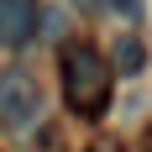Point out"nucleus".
<instances>
[{
	"label": "nucleus",
	"instance_id": "423d86ee",
	"mask_svg": "<svg viewBox=\"0 0 152 152\" xmlns=\"http://www.w3.org/2000/svg\"><path fill=\"white\" fill-rule=\"evenodd\" d=\"M84 152H121L115 142H94V147H84Z\"/></svg>",
	"mask_w": 152,
	"mask_h": 152
},
{
	"label": "nucleus",
	"instance_id": "20e7f679",
	"mask_svg": "<svg viewBox=\"0 0 152 152\" xmlns=\"http://www.w3.org/2000/svg\"><path fill=\"white\" fill-rule=\"evenodd\" d=\"M110 68H115V74H142V68H147V47H142V37H121V42H115V63H110Z\"/></svg>",
	"mask_w": 152,
	"mask_h": 152
},
{
	"label": "nucleus",
	"instance_id": "0eeeda50",
	"mask_svg": "<svg viewBox=\"0 0 152 152\" xmlns=\"http://www.w3.org/2000/svg\"><path fill=\"white\" fill-rule=\"evenodd\" d=\"M142 152H152V126H142Z\"/></svg>",
	"mask_w": 152,
	"mask_h": 152
},
{
	"label": "nucleus",
	"instance_id": "7ed1b4c3",
	"mask_svg": "<svg viewBox=\"0 0 152 152\" xmlns=\"http://www.w3.org/2000/svg\"><path fill=\"white\" fill-rule=\"evenodd\" d=\"M37 21H42L37 0H0V47L5 53L11 47H26L37 37Z\"/></svg>",
	"mask_w": 152,
	"mask_h": 152
},
{
	"label": "nucleus",
	"instance_id": "39448f33",
	"mask_svg": "<svg viewBox=\"0 0 152 152\" xmlns=\"http://www.w3.org/2000/svg\"><path fill=\"white\" fill-rule=\"evenodd\" d=\"M105 5H110L115 16H126V21H137V16H142V0H105Z\"/></svg>",
	"mask_w": 152,
	"mask_h": 152
},
{
	"label": "nucleus",
	"instance_id": "6e6552de",
	"mask_svg": "<svg viewBox=\"0 0 152 152\" xmlns=\"http://www.w3.org/2000/svg\"><path fill=\"white\" fill-rule=\"evenodd\" d=\"M79 5H84V11H94V5H100V0H79Z\"/></svg>",
	"mask_w": 152,
	"mask_h": 152
},
{
	"label": "nucleus",
	"instance_id": "f257e3e1",
	"mask_svg": "<svg viewBox=\"0 0 152 152\" xmlns=\"http://www.w3.org/2000/svg\"><path fill=\"white\" fill-rule=\"evenodd\" d=\"M58 79H63V100H68V110H74L79 121H100V115L110 110L115 68H110V58H105L94 42H74V47H63Z\"/></svg>",
	"mask_w": 152,
	"mask_h": 152
},
{
	"label": "nucleus",
	"instance_id": "f03ea898",
	"mask_svg": "<svg viewBox=\"0 0 152 152\" xmlns=\"http://www.w3.org/2000/svg\"><path fill=\"white\" fill-rule=\"evenodd\" d=\"M42 115V89L26 68H5L0 74V126L5 131H31V121Z\"/></svg>",
	"mask_w": 152,
	"mask_h": 152
}]
</instances>
